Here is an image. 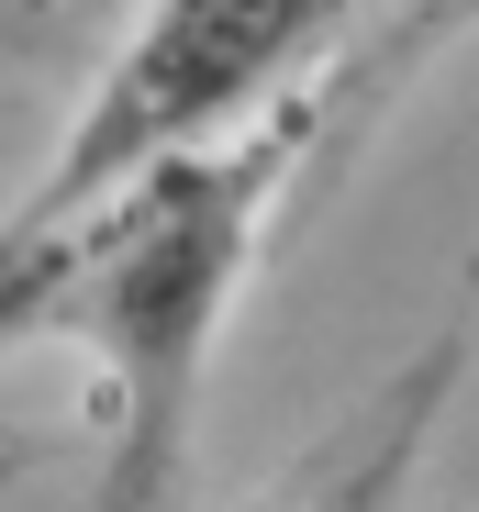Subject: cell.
<instances>
[{"mask_svg": "<svg viewBox=\"0 0 479 512\" xmlns=\"http://www.w3.org/2000/svg\"><path fill=\"white\" fill-rule=\"evenodd\" d=\"M468 290H479V256H468Z\"/></svg>", "mask_w": 479, "mask_h": 512, "instance_id": "cell-6", "label": "cell"}, {"mask_svg": "<svg viewBox=\"0 0 479 512\" xmlns=\"http://www.w3.org/2000/svg\"><path fill=\"white\" fill-rule=\"evenodd\" d=\"M56 290H67V223H0V346L56 323Z\"/></svg>", "mask_w": 479, "mask_h": 512, "instance_id": "cell-4", "label": "cell"}, {"mask_svg": "<svg viewBox=\"0 0 479 512\" xmlns=\"http://www.w3.org/2000/svg\"><path fill=\"white\" fill-rule=\"evenodd\" d=\"M78 12H101V0H0V23H23V34L34 23H78Z\"/></svg>", "mask_w": 479, "mask_h": 512, "instance_id": "cell-5", "label": "cell"}, {"mask_svg": "<svg viewBox=\"0 0 479 512\" xmlns=\"http://www.w3.org/2000/svg\"><path fill=\"white\" fill-rule=\"evenodd\" d=\"M457 379H468V346H457V334L413 346L357 412H335L324 435L257 490V512H402V490H413V468H424V446H435Z\"/></svg>", "mask_w": 479, "mask_h": 512, "instance_id": "cell-3", "label": "cell"}, {"mask_svg": "<svg viewBox=\"0 0 479 512\" xmlns=\"http://www.w3.org/2000/svg\"><path fill=\"white\" fill-rule=\"evenodd\" d=\"M468 23H479V0H424L368 56L312 67L301 90H279L234 134L156 156L145 179H123L101 212L67 223V290H56L45 334L90 346V368H101V512H179L190 423H201V390H212V346H223L234 290L257 268L268 212L324 156L335 123L379 112L402 90V67H424Z\"/></svg>", "mask_w": 479, "mask_h": 512, "instance_id": "cell-1", "label": "cell"}, {"mask_svg": "<svg viewBox=\"0 0 479 512\" xmlns=\"http://www.w3.org/2000/svg\"><path fill=\"white\" fill-rule=\"evenodd\" d=\"M357 0H145V23L123 34V56L101 67V90L78 101L56 167L34 179V201L12 223H78L101 212L123 179H145L156 156L212 145L246 112H268L279 90H301L312 67H335Z\"/></svg>", "mask_w": 479, "mask_h": 512, "instance_id": "cell-2", "label": "cell"}]
</instances>
